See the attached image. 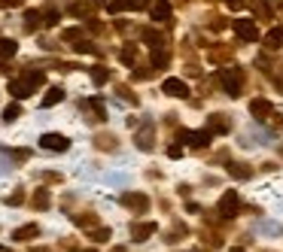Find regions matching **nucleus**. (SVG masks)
<instances>
[{
  "label": "nucleus",
  "instance_id": "nucleus-24",
  "mask_svg": "<svg viewBox=\"0 0 283 252\" xmlns=\"http://www.w3.org/2000/svg\"><path fill=\"white\" fill-rule=\"evenodd\" d=\"M143 40L150 43V46H158V43H162V37H158L155 31H143Z\"/></svg>",
  "mask_w": 283,
  "mask_h": 252
},
{
  "label": "nucleus",
  "instance_id": "nucleus-27",
  "mask_svg": "<svg viewBox=\"0 0 283 252\" xmlns=\"http://www.w3.org/2000/svg\"><path fill=\"white\" fill-rule=\"evenodd\" d=\"M229 173H232V176H250V170H244V167H234V164H232V167H229Z\"/></svg>",
  "mask_w": 283,
  "mask_h": 252
},
{
  "label": "nucleus",
  "instance_id": "nucleus-30",
  "mask_svg": "<svg viewBox=\"0 0 283 252\" xmlns=\"http://www.w3.org/2000/svg\"><path fill=\"white\" fill-rule=\"evenodd\" d=\"M167 155H171V158H180V155H183V149H180V146H171V149H167Z\"/></svg>",
  "mask_w": 283,
  "mask_h": 252
},
{
  "label": "nucleus",
  "instance_id": "nucleus-20",
  "mask_svg": "<svg viewBox=\"0 0 283 252\" xmlns=\"http://www.w3.org/2000/svg\"><path fill=\"white\" fill-rule=\"evenodd\" d=\"M210 128H213V131H229V122L219 119V116H213V119H210Z\"/></svg>",
  "mask_w": 283,
  "mask_h": 252
},
{
  "label": "nucleus",
  "instance_id": "nucleus-10",
  "mask_svg": "<svg viewBox=\"0 0 283 252\" xmlns=\"http://www.w3.org/2000/svg\"><path fill=\"white\" fill-rule=\"evenodd\" d=\"M37 234H40V228H37V225H21V228H16V234H13V237L25 243V240H33Z\"/></svg>",
  "mask_w": 283,
  "mask_h": 252
},
{
  "label": "nucleus",
  "instance_id": "nucleus-17",
  "mask_svg": "<svg viewBox=\"0 0 283 252\" xmlns=\"http://www.w3.org/2000/svg\"><path fill=\"white\" fill-rule=\"evenodd\" d=\"M137 146H140V149H152V131H150V128L137 137Z\"/></svg>",
  "mask_w": 283,
  "mask_h": 252
},
{
  "label": "nucleus",
  "instance_id": "nucleus-18",
  "mask_svg": "<svg viewBox=\"0 0 283 252\" xmlns=\"http://www.w3.org/2000/svg\"><path fill=\"white\" fill-rule=\"evenodd\" d=\"M18 116H21V107H18V104H13V107L3 110V119H6V122H16Z\"/></svg>",
  "mask_w": 283,
  "mask_h": 252
},
{
  "label": "nucleus",
  "instance_id": "nucleus-8",
  "mask_svg": "<svg viewBox=\"0 0 283 252\" xmlns=\"http://www.w3.org/2000/svg\"><path fill=\"white\" fill-rule=\"evenodd\" d=\"M171 13H174V9H171L167 0H155V3H152V18L155 21H167V18H171Z\"/></svg>",
  "mask_w": 283,
  "mask_h": 252
},
{
  "label": "nucleus",
  "instance_id": "nucleus-21",
  "mask_svg": "<svg viewBox=\"0 0 283 252\" xmlns=\"http://www.w3.org/2000/svg\"><path fill=\"white\" fill-rule=\"evenodd\" d=\"M25 18H28V21H25V25H28L31 31H33V28H37V25H40V13H37V9H31V13H28Z\"/></svg>",
  "mask_w": 283,
  "mask_h": 252
},
{
  "label": "nucleus",
  "instance_id": "nucleus-9",
  "mask_svg": "<svg viewBox=\"0 0 283 252\" xmlns=\"http://www.w3.org/2000/svg\"><path fill=\"white\" fill-rule=\"evenodd\" d=\"M143 6V0H110L107 9L110 13H122V9H140Z\"/></svg>",
  "mask_w": 283,
  "mask_h": 252
},
{
  "label": "nucleus",
  "instance_id": "nucleus-32",
  "mask_svg": "<svg viewBox=\"0 0 283 252\" xmlns=\"http://www.w3.org/2000/svg\"><path fill=\"white\" fill-rule=\"evenodd\" d=\"M122 61L131 64V61H134V52H131V49H125V52H122Z\"/></svg>",
  "mask_w": 283,
  "mask_h": 252
},
{
  "label": "nucleus",
  "instance_id": "nucleus-28",
  "mask_svg": "<svg viewBox=\"0 0 283 252\" xmlns=\"http://www.w3.org/2000/svg\"><path fill=\"white\" fill-rule=\"evenodd\" d=\"M58 18H61L58 13H46V25H49V28H55V25H58Z\"/></svg>",
  "mask_w": 283,
  "mask_h": 252
},
{
  "label": "nucleus",
  "instance_id": "nucleus-12",
  "mask_svg": "<svg viewBox=\"0 0 283 252\" xmlns=\"http://www.w3.org/2000/svg\"><path fill=\"white\" fill-rule=\"evenodd\" d=\"M16 52H18V43L16 40H9V37L0 40V58H13Z\"/></svg>",
  "mask_w": 283,
  "mask_h": 252
},
{
  "label": "nucleus",
  "instance_id": "nucleus-29",
  "mask_svg": "<svg viewBox=\"0 0 283 252\" xmlns=\"http://www.w3.org/2000/svg\"><path fill=\"white\" fill-rule=\"evenodd\" d=\"M247 3V0H225V6H229V9H241Z\"/></svg>",
  "mask_w": 283,
  "mask_h": 252
},
{
  "label": "nucleus",
  "instance_id": "nucleus-4",
  "mask_svg": "<svg viewBox=\"0 0 283 252\" xmlns=\"http://www.w3.org/2000/svg\"><path fill=\"white\" fill-rule=\"evenodd\" d=\"M210 137H213V131H186L183 134V143H189L192 149H201V146L210 143Z\"/></svg>",
  "mask_w": 283,
  "mask_h": 252
},
{
  "label": "nucleus",
  "instance_id": "nucleus-7",
  "mask_svg": "<svg viewBox=\"0 0 283 252\" xmlns=\"http://www.w3.org/2000/svg\"><path fill=\"white\" fill-rule=\"evenodd\" d=\"M31 91H33V88L25 82V79H13V82H9V94H13L16 100H25Z\"/></svg>",
  "mask_w": 283,
  "mask_h": 252
},
{
  "label": "nucleus",
  "instance_id": "nucleus-11",
  "mask_svg": "<svg viewBox=\"0 0 283 252\" xmlns=\"http://www.w3.org/2000/svg\"><path fill=\"white\" fill-rule=\"evenodd\" d=\"M158 231V225L155 222H143V225H134V240H146L150 234Z\"/></svg>",
  "mask_w": 283,
  "mask_h": 252
},
{
  "label": "nucleus",
  "instance_id": "nucleus-33",
  "mask_svg": "<svg viewBox=\"0 0 283 252\" xmlns=\"http://www.w3.org/2000/svg\"><path fill=\"white\" fill-rule=\"evenodd\" d=\"M6 6H16V3H25V0H3Z\"/></svg>",
  "mask_w": 283,
  "mask_h": 252
},
{
  "label": "nucleus",
  "instance_id": "nucleus-1",
  "mask_svg": "<svg viewBox=\"0 0 283 252\" xmlns=\"http://www.w3.org/2000/svg\"><path fill=\"white\" fill-rule=\"evenodd\" d=\"M222 88L229 91L232 97H237L241 94V85H244V76H241V70H222Z\"/></svg>",
  "mask_w": 283,
  "mask_h": 252
},
{
  "label": "nucleus",
  "instance_id": "nucleus-34",
  "mask_svg": "<svg viewBox=\"0 0 283 252\" xmlns=\"http://www.w3.org/2000/svg\"><path fill=\"white\" fill-rule=\"evenodd\" d=\"M0 252H9V249H6V246H0Z\"/></svg>",
  "mask_w": 283,
  "mask_h": 252
},
{
  "label": "nucleus",
  "instance_id": "nucleus-15",
  "mask_svg": "<svg viewBox=\"0 0 283 252\" xmlns=\"http://www.w3.org/2000/svg\"><path fill=\"white\" fill-rule=\"evenodd\" d=\"M265 46L268 49H277V46H283V28H274L265 33Z\"/></svg>",
  "mask_w": 283,
  "mask_h": 252
},
{
  "label": "nucleus",
  "instance_id": "nucleus-25",
  "mask_svg": "<svg viewBox=\"0 0 283 252\" xmlns=\"http://www.w3.org/2000/svg\"><path fill=\"white\" fill-rule=\"evenodd\" d=\"M107 237H110V228H98V231L92 234V240H98V243H104Z\"/></svg>",
  "mask_w": 283,
  "mask_h": 252
},
{
  "label": "nucleus",
  "instance_id": "nucleus-3",
  "mask_svg": "<svg viewBox=\"0 0 283 252\" xmlns=\"http://www.w3.org/2000/svg\"><path fill=\"white\" fill-rule=\"evenodd\" d=\"M234 33H237L241 40H247V43L259 40V31H256V25H253V18H234Z\"/></svg>",
  "mask_w": 283,
  "mask_h": 252
},
{
  "label": "nucleus",
  "instance_id": "nucleus-35",
  "mask_svg": "<svg viewBox=\"0 0 283 252\" xmlns=\"http://www.w3.org/2000/svg\"><path fill=\"white\" fill-rule=\"evenodd\" d=\"M79 252H95V249H79Z\"/></svg>",
  "mask_w": 283,
  "mask_h": 252
},
{
  "label": "nucleus",
  "instance_id": "nucleus-14",
  "mask_svg": "<svg viewBox=\"0 0 283 252\" xmlns=\"http://www.w3.org/2000/svg\"><path fill=\"white\" fill-rule=\"evenodd\" d=\"M250 112H253L256 119H268L271 104H268V100H253V104H250Z\"/></svg>",
  "mask_w": 283,
  "mask_h": 252
},
{
  "label": "nucleus",
  "instance_id": "nucleus-19",
  "mask_svg": "<svg viewBox=\"0 0 283 252\" xmlns=\"http://www.w3.org/2000/svg\"><path fill=\"white\" fill-rule=\"evenodd\" d=\"M92 79H95V82H98V85H104V82H107V79H110V73L104 70V67H95V70H92Z\"/></svg>",
  "mask_w": 283,
  "mask_h": 252
},
{
  "label": "nucleus",
  "instance_id": "nucleus-6",
  "mask_svg": "<svg viewBox=\"0 0 283 252\" xmlns=\"http://www.w3.org/2000/svg\"><path fill=\"white\" fill-rule=\"evenodd\" d=\"M237 204H241V201H237V194H234V191H225L222 198H219V213H222V216H234Z\"/></svg>",
  "mask_w": 283,
  "mask_h": 252
},
{
  "label": "nucleus",
  "instance_id": "nucleus-2",
  "mask_svg": "<svg viewBox=\"0 0 283 252\" xmlns=\"http://www.w3.org/2000/svg\"><path fill=\"white\" fill-rule=\"evenodd\" d=\"M40 146L49 149V152H67V149H70V140L61 137V134H43L40 137Z\"/></svg>",
  "mask_w": 283,
  "mask_h": 252
},
{
  "label": "nucleus",
  "instance_id": "nucleus-16",
  "mask_svg": "<svg viewBox=\"0 0 283 252\" xmlns=\"http://www.w3.org/2000/svg\"><path fill=\"white\" fill-rule=\"evenodd\" d=\"M61 100H64V91L61 88H49L46 97H43V107H55V104H61Z\"/></svg>",
  "mask_w": 283,
  "mask_h": 252
},
{
  "label": "nucleus",
  "instance_id": "nucleus-37",
  "mask_svg": "<svg viewBox=\"0 0 283 252\" xmlns=\"http://www.w3.org/2000/svg\"><path fill=\"white\" fill-rule=\"evenodd\" d=\"M0 6H3V0H0Z\"/></svg>",
  "mask_w": 283,
  "mask_h": 252
},
{
  "label": "nucleus",
  "instance_id": "nucleus-13",
  "mask_svg": "<svg viewBox=\"0 0 283 252\" xmlns=\"http://www.w3.org/2000/svg\"><path fill=\"white\" fill-rule=\"evenodd\" d=\"M122 201H125L128 207H137V210H146V207H150V198H146V194H125Z\"/></svg>",
  "mask_w": 283,
  "mask_h": 252
},
{
  "label": "nucleus",
  "instance_id": "nucleus-36",
  "mask_svg": "<svg viewBox=\"0 0 283 252\" xmlns=\"http://www.w3.org/2000/svg\"><path fill=\"white\" fill-rule=\"evenodd\" d=\"M232 252H244V249H232Z\"/></svg>",
  "mask_w": 283,
  "mask_h": 252
},
{
  "label": "nucleus",
  "instance_id": "nucleus-23",
  "mask_svg": "<svg viewBox=\"0 0 283 252\" xmlns=\"http://www.w3.org/2000/svg\"><path fill=\"white\" fill-rule=\"evenodd\" d=\"M33 204H37V207H49V194L46 191H37V194H33Z\"/></svg>",
  "mask_w": 283,
  "mask_h": 252
},
{
  "label": "nucleus",
  "instance_id": "nucleus-5",
  "mask_svg": "<svg viewBox=\"0 0 283 252\" xmlns=\"http://www.w3.org/2000/svg\"><path fill=\"white\" fill-rule=\"evenodd\" d=\"M162 91H165V94H171V97H186L189 94V85L183 82V79H165Z\"/></svg>",
  "mask_w": 283,
  "mask_h": 252
},
{
  "label": "nucleus",
  "instance_id": "nucleus-31",
  "mask_svg": "<svg viewBox=\"0 0 283 252\" xmlns=\"http://www.w3.org/2000/svg\"><path fill=\"white\" fill-rule=\"evenodd\" d=\"M64 40H79V31L73 28V31H64Z\"/></svg>",
  "mask_w": 283,
  "mask_h": 252
},
{
  "label": "nucleus",
  "instance_id": "nucleus-26",
  "mask_svg": "<svg viewBox=\"0 0 283 252\" xmlns=\"http://www.w3.org/2000/svg\"><path fill=\"white\" fill-rule=\"evenodd\" d=\"M152 64H155V67H165V64H167V55H165V52H152Z\"/></svg>",
  "mask_w": 283,
  "mask_h": 252
},
{
  "label": "nucleus",
  "instance_id": "nucleus-22",
  "mask_svg": "<svg viewBox=\"0 0 283 252\" xmlns=\"http://www.w3.org/2000/svg\"><path fill=\"white\" fill-rule=\"evenodd\" d=\"M25 82H28L31 88H37V85H43V73H28V76H25Z\"/></svg>",
  "mask_w": 283,
  "mask_h": 252
}]
</instances>
